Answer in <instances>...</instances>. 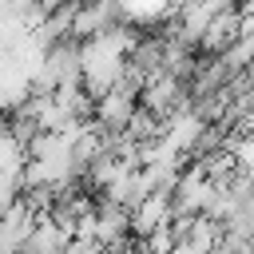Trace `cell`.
Returning a JSON list of instances; mask_svg holds the SVG:
<instances>
[{
  "mask_svg": "<svg viewBox=\"0 0 254 254\" xmlns=\"http://www.w3.org/2000/svg\"><path fill=\"white\" fill-rule=\"evenodd\" d=\"M139 36L123 24H111L87 40H79V79L91 95H103L107 87H115L127 71V56L135 52Z\"/></svg>",
  "mask_w": 254,
  "mask_h": 254,
  "instance_id": "cell-1",
  "label": "cell"
},
{
  "mask_svg": "<svg viewBox=\"0 0 254 254\" xmlns=\"http://www.w3.org/2000/svg\"><path fill=\"white\" fill-rule=\"evenodd\" d=\"M135 107H139V91L127 87V83H115V87H107L103 95H95L91 119H95L99 127H107V131H123Z\"/></svg>",
  "mask_w": 254,
  "mask_h": 254,
  "instance_id": "cell-2",
  "label": "cell"
},
{
  "mask_svg": "<svg viewBox=\"0 0 254 254\" xmlns=\"http://www.w3.org/2000/svg\"><path fill=\"white\" fill-rule=\"evenodd\" d=\"M175 218V202H171V190H147L143 198H135L131 202V230L143 238V234H151L155 226H163V222H171Z\"/></svg>",
  "mask_w": 254,
  "mask_h": 254,
  "instance_id": "cell-3",
  "label": "cell"
},
{
  "mask_svg": "<svg viewBox=\"0 0 254 254\" xmlns=\"http://www.w3.org/2000/svg\"><path fill=\"white\" fill-rule=\"evenodd\" d=\"M238 36H242V12H238V8H218V12L210 16V24L202 28L198 44H202V52L218 56V52H226Z\"/></svg>",
  "mask_w": 254,
  "mask_h": 254,
  "instance_id": "cell-4",
  "label": "cell"
},
{
  "mask_svg": "<svg viewBox=\"0 0 254 254\" xmlns=\"http://www.w3.org/2000/svg\"><path fill=\"white\" fill-rule=\"evenodd\" d=\"M210 12H218V8H238V0H202Z\"/></svg>",
  "mask_w": 254,
  "mask_h": 254,
  "instance_id": "cell-5",
  "label": "cell"
},
{
  "mask_svg": "<svg viewBox=\"0 0 254 254\" xmlns=\"http://www.w3.org/2000/svg\"><path fill=\"white\" fill-rule=\"evenodd\" d=\"M238 8L242 12H254V0H238Z\"/></svg>",
  "mask_w": 254,
  "mask_h": 254,
  "instance_id": "cell-6",
  "label": "cell"
}]
</instances>
